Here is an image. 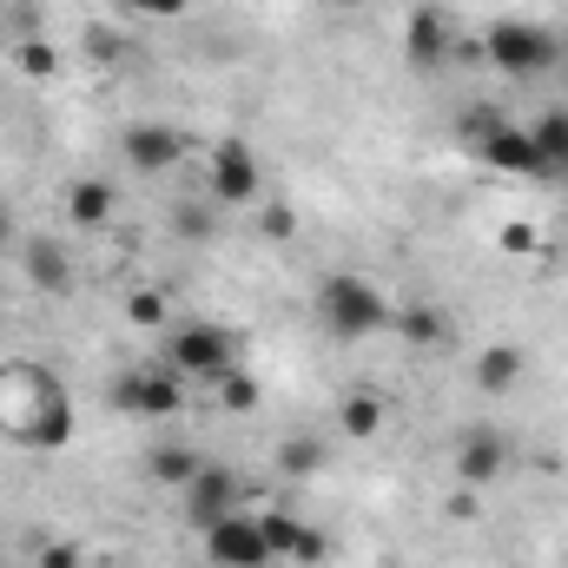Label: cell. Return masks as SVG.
Instances as JSON below:
<instances>
[{"instance_id": "obj_18", "label": "cell", "mask_w": 568, "mask_h": 568, "mask_svg": "<svg viewBox=\"0 0 568 568\" xmlns=\"http://www.w3.org/2000/svg\"><path fill=\"white\" fill-rule=\"evenodd\" d=\"M390 331L410 344V351H436L443 337H449V311H436V304H410V311H390Z\"/></svg>"}, {"instance_id": "obj_15", "label": "cell", "mask_w": 568, "mask_h": 568, "mask_svg": "<svg viewBox=\"0 0 568 568\" xmlns=\"http://www.w3.org/2000/svg\"><path fill=\"white\" fill-rule=\"evenodd\" d=\"M113 212H120V192H113L106 179H73V185H67V219H73V232H100Z\"/></svg>"}, {"instance_id": "obj_32", "label": "cell", "mask_w": 568, "mask_h": 568, "mask_svg": "<svg viewBox=\"0 0 568 568\" xmlns=\"http://www.w3.org/2000/svg\"><path fill=\"white\" fill-rule=\"evenodd\" d=\"M7 245H13V212L0 205V252H7Z\"/></svg>"}, {"instance_id": "obj_13", "label": "cell", "mask_w": 568, "mask_h": 568, "mask_svg": "<svg viewBox=\"0 0 568 568\" xmlns=\"http://www.w3.org/2000/svg\"><path fill=\"white\" fill-rule=\"evenodd\" d=\"M476 159L496 165V172H509V179H536V140H529V126L496 120V126L476 140Z\"/></svg>"}, {"instance_id": "obj_10", "label": "cell", "mask_w": 568, "mask_h": 568, "mask_svg": "<svg viewBox=\"0 0 568 568\" xmlns=\"http://www.w3.org/2000/svg\"><path fill=\"white\" fill-rule=\"evenodd\" d=\"M239 496H245V489H239V476H232V469H212V463H205V469H199V476H192V483L179 489V509H185V523L212 529V523H225V516L239 509Z\"/></svg>"}, {"instance_id": "obj_1", "label": "cell", "mask_w": 568, "mask_h": 568, "mask_svg": "<svg viewBox=\"0 0 568 568\" xmlns=\"http://www.w3.org/2000/svg\"><path fill=\"white\" fill-rule=\"evenodd\" d=\"M0 436H13L20 449H67L73 443V404L47 364H27V357L0 364Z\"/></svg>"}, {"instance_id": "obj_19", "label": "cell", "mask_w": 568, "mask_h": 568, "mask_svg": "<svg viewBox=\"0 0 568 568\" xmlns=\"http://www.w3.org/2000/svg\"><path fill=\"white\" fill-rule=\"evenodd\" d=\"M384 417H390V410H384L377 390H351V397L337 404V436H344V443H371V436L384 429Z\"/></svg>"}, {"instance_id": "obj_7", "label": "cell", "mask_w": 568, "mask_h": 568, "mask_svg": "<svg viewBox=\"0 0 568 568\" xmlns=\"http://www.w3.org/2000/svg\"><path fill=\"white\" fill-rule=\"evenodd\" d=\"M120 152H126V165H133L140 179H159V172H179V159H185V133L165 126V120H140V126L120 133Z\"/></svg>"}, {"instance_id": "obj_26", "label": "cell", "mask_w": 568, "mask_h": 568, "mask_svg": "<svg viewBox=\"0 0 568 568\" xmlns=\"http://www.w3.org/2000/svg\"><path fill=\"white\" fill-rule=\"evenodd\" d=\"M172 232L192 239V245H205V239H212V212H205V205H172Z\"/></svg>"}, {"instance_id": "obj_9", "label": "cell", "mask_w": 568, "mask_h": 568, "mask_svg": "<svg viewBox=\"0 0 568 568\" xmlns=\"http://www.w3.org/2000/svg\"><path fill=\"white\" fill-rule=\"evenodd\" d=\"M258 152L245 140H219L212 145V199L219 205H252L258 199Z\"/></svg>"}, {"instance_id": "obj_30", "label": "cell", "mask_w": 568, "mask_h": 568, "mask_svg": "<svg viewBox=\"0 0 568 568\" xmlns=\"http://www.w3.org/2000/svg\"><path fill=\"white\" fill-rule=\"evenodd\" d=\"M40 568H87V556H80L73 542H47V556H40Z\"/></svg>"}, {"instance_id": "obj_34", "label": "cell", "mask_w": 568, "mask_h": 568, "mask_svg": "<svg viewBox=\"0 0 568 568\" xmlns=\"http://www.w3.org/2000/svg\"><path fill=\"white\" fill-rule=\"evenodd\" d=\"M0 568H7V562H0Z\"/></svg>"}, {"instance_id": "obj_27", "label": "cell", "mask_w": 568, "mask_h": 568, "mask_svg": "<svg viewBox=\"0 0 568 568\" xmlns=\"http://www.w3.org/2000/svg\"><path fill=\"white\" fill-rule=\"evenodd\" d=\"M87 53H93V60H100V67H113V60H120V53H126V40H120V33H113V27H93V33H87Z\"/></svg>"}, {"instance_id": "obj_2", "label": "cell", "mask_w": 568, "mask_h": 568, "mask_svg": "<svg viewBox=\"0 0 568 568\" xmlns=\"http://www.w3.org/2000/svg\"><path fill=\"white\" fill-rule=\"evenodd\" d=\"M317 324L337 344H364V337H377L390 324V297L371 278H357V272H337V278L317 284Z\"/></svg>"}, {"instance_id": "obj_6", "label": "cell", "mask_w": 568, "mask_h": 568, "mask_svg": "<svg viewBox=\"0 0 568 568\" xmlns=\"http://www.w3.org/2000/svg\"><path fill=\"white\" fill-rule=\"evenodd\" d=\"M199 536H205V562L212 568H265L272 562V549H265V523L245 516V509H232L225 523H212V529H199Z\"/></svg>"}, {"instance_id": "obj_31", "label": "cell", "mask_w": 568, "mask_h": 568, "mask_svg": "<svg viewBox=\"0 0 568 568\" xmlns=\"http://www.w3.org/2000/svg\"><path fill=\"white\" fill-rule=\"evenodd\" d=\"M449 516H463V523H469V516H476V489H456V503H449Z\"/></svg>"}, {"instance_id": "obj_14", "label": "cell", "mask_w": 568, "mask_h": 568, "mask_svg": "<svg viewBox=\"0 0 568 568\" xmlns=\"http://www.w3.org/2000/svg\"><path fill=\"white\" fill-rule=\"evenodd\" d=\"M404 60H410V67H443V60H449V13H443V7H410V20H404Z\"/></svg>"}, {"instance_id": "obj_24", "label": "cell", "mask_w": 568, "mask_h": 568, "mask_svg": "<svg viewBox=\"0 0 568 568\" xmlns=\"http://www.w3.org/2000/svg\"><path fill=\"white\" fill-rule=\"evenodd\" d=\"M317 463H324V443H317V436H291V443L278 449V469H284V476H311Z\"/></svg>"}, {"instance_id": "obj_23", "label": "cell", "mask_w": 568, "mask_h": 568, "mask_svg": "<svg viewBox=\"0 0 568 568\" xmlns=\"http://www.w3.org/2000/svg\"><path fill=\"white\" fill-rule=\"evenodd\" d=\"M126 324H133V331H165V297H159L152 284L126 291Z\"/></svg>"}, {"instance_id": "obj_33", "label": "cell", "mask_w": 568, "mask_h": 568, "mask_svg": "<svg viewBox=\"0 0 568 568\" xmlns=\"http://www.w3.org/2000/svg\"><path fill=\"white\" fill-rule=\"evenodd\" d=\"M126 7H140V0H126Z\"/></svg>"}, {"instance_id": "obj_12", "label": "cell", "mask_w": 568, "mask_h": 568, "mask_svg": "<svg viewBox=\"0 0 568 568\" xmlns=\"http://www.w3.org/2000/svg\"><path fill=\"white\" fill-rule=\"evenodd\" d=\"M20 272L40 297H67L73 291V252L60 239H20Z\"/></svg>"}, {"instance_id": "obj_29", "label": "cell", "mask_w": 568, "mask_h": 568, "mask_svg": "<svg viewBox=\"0 0 568 568\" xmlns=\"http://www.w3.org/2000/svg\"><path fill=\"white\" fill-rule=\"evenodd\" d=\"M496 120H503V113H489V106H469V113H463V140L476 145L489 126H496Z\"/></svg>"}, {"instance_id": "obj_20", "label": "cell", "mask_w": 568, "mask_h": 568, "mask_svg": "<svg viewBox=\"0 0 568 568\" xmlns=\"http://www.w3.org/2000/svg\"><path fill=\"white\" fill-rule=\"evenodd\" d=\"M476 384H483L489 397L516 390V384H523V351H516V344H489V351L476 357Z\"/></svg>"}, {"instance_id": "obj_8", "label": "cell", "mask_w": 568, "mask_h": 568, "mask_svg": "<svg viewBox=\"0 0 568 568\" xmlns=\"http://www.w3.org/2000/svg\"><path fill=\"white\" fill-rule=\"evenodd\" d=\"M265 523V549H272V562H297V568H317L331 556V536L317 529V523H304V516H291V509H272V516H258Z\"/></svg>"}, {"instance_id": "obj_28", "label": "cell", "mask_w": 568, "mask_h": 568, "mask_svg": "<svg viewBox=\"0 0 568 568\" xmlns=\"http://www.w3.org/2000/svg\"><path fill=\"white\" fill-rule=\"evenodd\" d=\"M503 252H509V258H529V252H542L536 225H503Z\"/></svg>"}, {"instance_id": "obj_11", "label": "cell", "mask_w": 568, "mask_h": 568, "mask_svg": "<svg viewBox=\"0 0 568 568\" xmlns=\"http://www.w3.org/2000/svg\"><path fill=\"white\" fill-rule=\"evenodd\" d=\"M503 469H509V436H503V429H469V436L456 443V476H463V489H489Z\"/></svg>"}, {"instance_id": "obj_3", "label": "cell", "mask_w": 568, "mask_h": 568, "mask_svg": "<svg viewBox=\"0 0 568 568\" xmlns=\"http://www.w3.org/2000/svg\"><path fill=\"white\" fill-rule=\"evenodd\" d=\"M159 364H172L179 377H225L232 364H239V331H225V324H205V317H185V324H165L159 331Z\"/></svg>"}, {"instance_id": "obj_17", "label": "cell", "mask_w": 568, "mask_h": 568, "mask_svg": "<svg viewBox=\"0 0 568 568\" xmlns=\"http://www.w3.org/2000/svg\"><path fill=\"white\" fill-rule=\"evenodd\" d=\"M199 469H205V463L192 456V443H152V449H145V476H152L159 489H172V496H179Z\"/></svg>"}, {"instance_id": "obj_4", "label": "cell", "mask_w": 568, "mask_h": 568, "mask_svg": "<svg viewBox=\"0 0 568 568\" xmlns=\"http://www.w3.org/2000/svg\"><path fill=\"white\" fill-rule=\"evenodd\" d=\"M483 53L496 60V73H509V80H536V73H549L556 67V33L549 27H536V20H489V33H483Z\"/></svg>"}, {"instance_id": "obj_22", "label": "cell", "mask_w": 568, "mask_h": 568, "mask_svg": "<svg viewBox=\"0 0 568 568\" xmlns=\"http://www.w3.org/2000/svg\"><path fill=\"white\" fill-rule=\"evenodd\" d=\"M13 67H20L27 80H53V73H60V47H47V40H20V47H13Z\"/></svg>"}, {"instance_id": "obj_21", "label": "cell", "mask_w": 568, "mask_h": 568, "mask_svg": "<svg viewBox=\"0 0 568 568\" xmlns=\"http://www.w3.org/2000/svg\"><path fill=\"white\" fill-rule=\"evenodd\" d=\"M258 397H265V390H258V377H252V371H239V364H232V371L219 377V410L252 417V410H258Z\"/></svg>"}, {"instance_id": "obj_16", "label": "cell", "mask_w": 568, "mask_h": 568, "mask_svg": "<svg viewBox=\"0 0 568 568\" xmlns=\"http://www.w3.org/2000/svg\"><path fill=\"white\" fill-rule=\"evenodd\" d=\"M529 140H536V179L568 185V113H542L529 126Z\"/></svg>"}, {"instance_id": "obj_5", "label": "cell", "mask_w": 568, "mask_h": 568, "mask_svg": "<svg viewBox=\"0 0 568 568\" xmlns=\"http://www.w3.org/2000/svg\"><path fill=\"white\" fill-rule=\"evenodd\" d=\"M113 410L145 417V424H165L185 410V377L172 364H140V371H120L113 377Z\"/></svg>"}, {"instance_id": "obj_25", "label": "cell", "mask_w": 568, "mask_h": 568, "mask_svg": "<svg viewBox=\"0 0 568 568\" xmlns=\"http://www.w3.org/2000/svg\"><path fill=\"white\" fill-rule=\"evenodd\" d=\"M258 239H265V245H291V239H297V205H265V219H258Z\"/></svg>"}]
</instances>
